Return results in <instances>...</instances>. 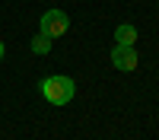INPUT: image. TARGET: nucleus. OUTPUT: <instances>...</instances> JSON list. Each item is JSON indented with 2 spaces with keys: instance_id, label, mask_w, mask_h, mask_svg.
I'll return each mask as SVG.
<instances>
[{
  "instance_id": "nucleus-1",
  "label": "nucleus",
  "mask_w": 159,
  "mask_h": 140,
  "mask_svg": "<svg viewBox=\"0 0 159 140\" xmlns=\"http://www.w3.org/2000/svg\"><path fill=\"white\" fill-rule=\"evenodd\" d=\"M38 89H42V96L51 102V105H67L73 99V93H76V83L70 76H48V80H42Z\"/></svg>"
},
{
  "instance_id": "nucleus-2",
  "label": "nucleus",
  "mask_w": 159,
  "mask_h": 140,
  "mask_svg": "<svg viewBox=\"0 0 159 140\" xmlns=\"http://www.w3.org/2000/svg\"><path fill=\"white\" fill-rule=\"evenodd\" d=\"M67 29H70V19H67V13H64V10H48L45 16H42V32H45L48 38H61Z\"/></svg>"
},
{
  "instance_id": "nucleus-3",
  "label": "nucleus",
  "mask_w": 159,
  "mask_h": 140,
  "mask_svg": "<svg viewBox=\"0 0 159 140\" xmlns=\"http://www.w3.org/2000/svg\"><path fill=\"white\" fill-rule=\"evenodd\" d=\"M111 64H115V70H137V51L134 45H115L111 51Z\"/></svg>"
},
{
  "instance_id": "nucleus-4",
  "label": "nucleus",
  "mask_w": 159,
  "mask_h": 140,
  "mask_svg": "<svg viewBox=\"0 0 159 140\" xmlns=\"http://www.w3.org/2000/svg\"><path fill=\"white\" fill-rule=\"evenodd\" d=\"M134 42H137V29L130 22H121L115 29V45H134Z\"/></svg>"
},
{
  "instance_id": "nucleus-5",
  "label": "nucleus",
  "mask_w": 159,
  "mask_h": 140,
  "mask_svg": "<svg viewBox=\"0 0 159 140\" xmlns=\"http://www.w3.org/2000/svg\"><path fill=\"white\" fill-rule=\"evenodd\" d=\"M32 51H35V54H48V51H51V38H48L45 32H38V35L32 38Z\"/></svg>"
},
{
  "instance_id": "nucleus-6",
  "label": "nucleus",
  "mask_w": 159,
  "mask_h": 140,
  "mask_svg": "<svg viewBox=\"0 0 159 140\" xmlns=\"http://www.w3.org/2000/svg\"><path fill=\"white\" fill-rule=\"evenodd\" d=\"M3 54H7V48H3V42H0V61H3Z\"/></svg>"
}]
</instances>
